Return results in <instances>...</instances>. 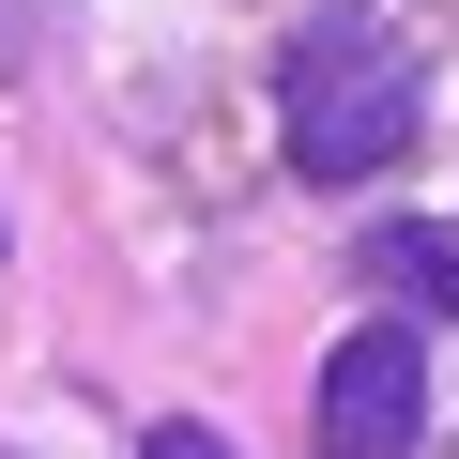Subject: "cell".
I'll use <instances>...</instances> for the list:
<instances>
[{
	"label": "cell",
	"instance_id": "4",
	"mask_svg": "<svg viewBox=\"0 0 459 459\" xmlns=\"http://www.w3.org/2000/svg\"><path fill=\"white\" fill-rule=\"evenodd\" d=\"M138 459H230V444H214V429H153Z\"/></svg>",
	"mask_w": 459,
	"mask_h": 459
},
{
	"label": "cell",
	"instance_id": "2",
	"mask_svg": "<svg viewBox=\"0 0 459 459\" xmlns=\"http://www.w3.org/2000/svg\"><path fill=\"white\" fill-rule=\"evenodd\" d=\"M413 413H429V352H413L398 322H368V337H337V352H322L307 444H322V459H398V444H413Z\"/></svg>",
	"mask_w": 459,
	"mask_h": 459
},
{
	"label": "cell",
	"instance_id": "1",
	"mask_svg": "<svg viewBox=\"0 0 459 459\" xmlns=\"http://www.w3.org/2000/svg\"><path fill=\"white\" fill-rule=\"evenodd\" d=\"M413 108H429V77H413V47H398L383 16H307L291 62H276V138H291L307 184L398 169V153H413Z\"/></svg>",
	"mask_w": 459,
	"mask_h": 459
},
{
	"label": "cell",
	"instance_id": "3",
	"mask_svg": "<svg viewBox=\"0 0 459 459\" xmlns=\"http://www.w3.org/2000/svg\"><path fill=\"white\" fill-rule=\"evenodd\" d=\"M368 276H398V291H444V307H459V230H368Z\"/></svg>",
	"mask_w": 459,
	"mask_h": 459
}]
</instances>
